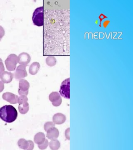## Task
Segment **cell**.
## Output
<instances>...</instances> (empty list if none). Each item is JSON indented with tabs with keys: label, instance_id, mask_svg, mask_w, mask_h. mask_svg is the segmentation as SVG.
Listing matches in <instances>:
<instances>
[{
	"label": "cell",
	"instance_id": "23",
	"mask_svg": "<svg viewBox=\"0 0 133 150\" xmlns=\"http://www.w3.org/2000/svg\"><path fill=\"white\" fill-rule=\"evenodd\" d=\"M4 66L3 64L2 60L0 59V73H2L4 71Z\"/></svg>",
	"mask_w": 133,
	"mask_h": 150
},
{
	"label": "cell",
	"instance_id": "14",
	"mask_svg": "<svg viewBox=\"0 0 133 150\" xmlns=\"http://www.w3.org/2000/svg\"><path fill=\"white\" fill-rule=\"evenodd\" d=\"M45 139V136L43 132H38L35 134L34 138V141L35 143L38 145L43 143Z\"/></svg>",
	"mask_w": 133,
	"mask_h": 150
},
{
	"label": "cell",
	"instance_id": "5",
	"mask_svg": "<svg viewBox=\"0 0 133 150\" xmlns=\"http://www.w3.org/2000/svg\"><path fill=\"white\" fill-rule=\"evenodd\" d=\"M30 88V84L26 80L21 79L19 83L18 93L21 96H27L28 94V90Z\"/></svg>",
	"mask_w": 133,
	"mask_h": 150
},
{
	"label": "cell",
	"instance_id": "15",
	"mask_svg": "<svg viewBox=\"0 0 133 150\" xmlns=\"http://www.w3.org/2000/svg\"><path fill=\"white\" fill-rule=\"evenodd\" d=\"M49 146L51 150H58L61 147V143L58 140H52L49 143Z\"/></svg>",
	"mask_w": 133,
	"mask_h": 150
},
{
	"label": "cell",
	"instance_id": "1",
	"mask_svg": "<svg viewBox=\"0 0 133 150\" xmlns=\"http://www.w3.org/2000/svg\"><path fill=\"white\" fill-rule=\"evenodd\" d=\"M17 116V111L13 106L4 105L0 108V118L6 122H14Z\"/></svg>",
	"mask_w": 133,
	"mask_h": 150
},
{
	"label": "cell",
	"instance_id": "19",
	"mask_svg": "<svg viewBox=\"0 0 133 150\" xmlns=\"http://www.w3.org/2000/svg\"><path fill=\"white\" fill-rule=\"evenodd\" d=\"M55 127V124L53 122H47L44 124V128L45 131H47L49 130V129H51L52 128Z\"/></svg>",
	"mask_w": 133,
	"mask_h": 150
},
{
	"label": "cell",
	"instance_id": "3",
	"mask_svg": "<svg viewBox=\"0 0 133 150\" xmlns=\"http://www.w3.org/2000/svg\"><path fill=\"white\" fill-rule=\"evenodd\" d=\"M59 94L64 98H70V78L65 80L61 83Z\"/></svg>",
	"mask_w": 133,
	"mask_h": 150
},
{
	"label": "cell",
	"instance_id": "20",
	"mask_svg": "<svg viewBox=\"0 0 133 150\" xmlns=\"http://www.w3.org/2000/svg\"><path fill=\"white\" fill-rule=\"evenodd\" d=\"M28 99L26 96H21L19 98H18L17 102H18L20 105H22L23 104L27 103Z\"/></svg>",
	"mask_w": 133,
	"mask_h": 150
},
{
	"label": "cell",
	"instance_id": "4",
	"mask_svg": "<svg viewBox=\"0 0 133 150\" xmlns=\"http://www.w3.org/2000/svg\"><path fill=\"white\" fill-rule=\"evenodd\" d=\"M7 70L14 71L16 68V65L18 63V56L15 54H12L8 56L5 61Z\"/></svg>",
	"mask_w": 133,
	"mask_h": 150
},
{
	"label": "cell",
	"instance_id": "24",
	"mask_svg": "<svg viewBox=\"0 0 133 150\" xmlns=\"http://www.w3.org/2000/svg\"><path fill=\"white\" fill-rule=\"evenodd\" d=\"M4 30L3 28L2 27L0 26V41L1 40V39L3 37L4 35Z\"/></svg>",
	"mask_w": 133,
	"mask_h": 150
},
{
	"label": "cell",
	"instance_id": "27",
	"mask_svg": "<svg viewBox=\"0 0 133 150\" xmlns=\"http://www.w3.org/2000/svg\"><path fill=\"white\" fill-rule=\"evenodd\" d=\"M0 74H1V73H0Z\"/></svg>",
	"mask_w": 133,
	"mask_h": 150
},
{
	"label": "cell",
	"instance_id": "13",
	"mask_svg": "<svg viewBox=\"0 0 133 150\" xmlns=\"http://www.w3.org/2000/svg\"><path fill=\"white\" fill-rule=\"evenodd\" d=\"M40 65L38 62H34L29 67V73L31 75H35L38 73L40 69Z\"/></svg>",
	"mask_w": 133,
	"mask_h": 150
},
{
	"label": "cell",
	"instance_id": "2",
	"mask_svg": "<svg viewBox=\"0 0 133 150\" xmlns=\"http://www.w3.org/2000/svg\"><path fill=\"white\" fill-rule=\"evenodd\" d=\"M32 21L35 26L41 27L44 25V7H37L33 13Z\"/></svg>",
	"mask_w": 133,
	"mask_h": 150
},
{
	"label": "cell",
	"instance_id": "17",
	"mask_svg": "<svg viewBox=\"0 0 133 150\" xmlns=\"http://www.w3.org/2000/svg\"><path fill=\"white\" fill-rule=\"evenodd\" d=\"M18 108L19 110L20 113L23 114H26L27 112H28V110H29V104L27 102V103L23 104L22 105H19Z\"/></svg>",
	"mask_w": 133,
	"mask_h": 150
},
{
	"label": "cell",
	"instance_id": "12",
	"mask_svg": "<svg viewBox=\"0 0 133 150\" xmlns=\"http://www.w3.org/2000/svg\"><path fill=\"white\" fill-rule=\"evenodd\" d=\"M3 98L10 103L15 104L17 102L18 96L11 93H5L3 94Z\"/></svg>",
	"mask_w": 133,
	"mask_h": 150
},
{
	"label": "cell",
	"instance_id": "25",
	"mask_svg": "<svg viewBox=\"0 0 133 150\" xmlns=\"http://www.w3.org/2000/svg\"><path fill=\"white\" fill-rule=\"evenodd\" d=\"M69 132H70V128H68L67 130H65V136L66 138L69 140L70 139V134H69Z\"/></svg>",
	"mask_w": 133,
	"mask_h": 150
},
{
	"label": "cell",
	"instance_id": "6",
	"mask_svg": "<svg viewBox=\"0 0 133 150\" xmlns=\"http://www.w3.org/2000/svg\"><path fill=\"white\" fill-rule=\"evenodd\" d=\"M14 75L15 78L17 80H20L23 79L24 78L28 76L26 71V66L21 65L18 66L17 67Z\"/></svg>",
	"mask_w": 133,
	"mask_h": 150
},
{
	"label": "cell",
	"instance_id": "26",
	"mask_svg": "<svg viewBox=\"0 0 133 150\" xmlns=\"http://www.w3.org/2000/svg\"><path fill=\"white\" fill-rule=\"evenodd\" d=\"M4 83L2 82L1 81H0V92L2 91L4 89Z\"/></svg>",
	"mask_w": 133,
	"mask_h": 150
},
{
	"label": "cell",
	"instance_id": "9",
	"mask_svg": "<svg viewBox=\"0 0 133 150\" xmlns=\"http://www.w3.org/2000/svg\"><path fill=\"white\" fill-rule=\"evenodd\" d=\"M14 77L13 74L8 71H3L0 74V80L4 83H9Z\"/></svg>",
	"mask_w": 133,
	"mask_h": 150
},
{
	"label": "cell",
	"instance_id": "10",
	"mask_svg": "<svg viewBox=\"0 0 133 150\" xmlns=\"http://www.w3.org/2000/svg\"><path fill=\"white\" fill-rule=\"evenodd\" d=\"M66 120V117L61 113H57L53 116V121L54 124L61 125L63 124Z\"/></svg>",
	"mask_w": 133,
	"mask_h": 150
},
{
	"label": "cell",
	"instance_id": "11",
	"mask_svg": "<svg viewBox=\"0 0 133 150\" xmlns=\"http://www.w3.org/2000/svg\"><path fill=\"white\" fill-rule=\"evenodd\" d=\"M59 135L58 130L55 127L52 128L47 131V137L50 140H56Z\"/></svg>",
	"mask_w": 133,
	"mask_h": 150
},
{
	"label": "cell",
	"instance_id": "22",
	"mask_svg": "<svg viewBox=\"0 0 133 150\" xmlns=\"http://www.w3.org/2000/svg\"><path fill=\"white\" fill-rule=\"evenodd\" d=\"M34 143L32 141H28V146L25 150H32L34 148Z\"/></svg>",
	"mask_w": 133,
	"mask_h": 150
},
{
	"label": "cell",
	"instance_id": "7",
	"mask_svg": "<svg viewBox=\"0 0 133 150\" xmlns=\"http://www.w3.org/2000/svg\"><path fill=\"white\" fill-rule=\"evenodd\" d=\"M49 101L51 102L53 105L54 106H59L62 103V99L61 98V95L57 92H53L49 94Z\"/></svg>",
	"mask_w": 133,
	"mask_h": 150
},
{
	"label": "cell",
	"instance_id": "16",
	"mask_svg": "<svg viewBox=\"0 0 133 150\" xmlns=\"http://www.w3.org/2000/svg\"><path fill=\"white\" fill-rule=\"evenodd\" d=\"M45 62L47 65L50 67H53L57 63L56 58L53 56H48L46 59Z\"/></svg>",
	"mask_w": 133,
	"mask_h": 150
},
{
	"label": "cell",
	"instance_id": "8",
	"mask_svg": "<svg viewBox=\"0 0 133 150\" xmlns=\"http://www.w3.org/2000/svg\"><path fill=\"white\" fill-rule=\"evenodd\" d=\"M31 56L29 54L23 52L19 54L18 56V63L21 65H28V64L30 62Z\"/></svg>",
	"mask_w": 133,
	"mask_h": 150
},
{
	"label": "cell",
	"instance_id": "21",
	"mask_svg": "<svg viewBox=\"0 0 133 150\" xmlns=\"http://www.w3.org/2000/svg\"><path fill=\"white\" fill-rule=\"evenodd\" d=\"M48 144H49L48 140H46V139H45L44 142L43 143H42V144L38 145V146H39V148L40 149V150H45V149H46L47 148Z\"/></svg>",
	"mask_w": 133,
	"mask_h": 150
},
{
	"label": "cell",
	"instance_id": "18",
	"mask_svg": "<svg viewBox=\"0 0 133 150\" xmlns=\"http://www.w3.org/2000/svg\"><path fill=\"white\" fill-rule=\"evenodd\" d=\"M18 144L20 148L26 150L28 148V141H27L24 139H21L19 141Z\"/></svg>",
	"mask_w": 133,
	"mask_h": 150
}]
</instances>
